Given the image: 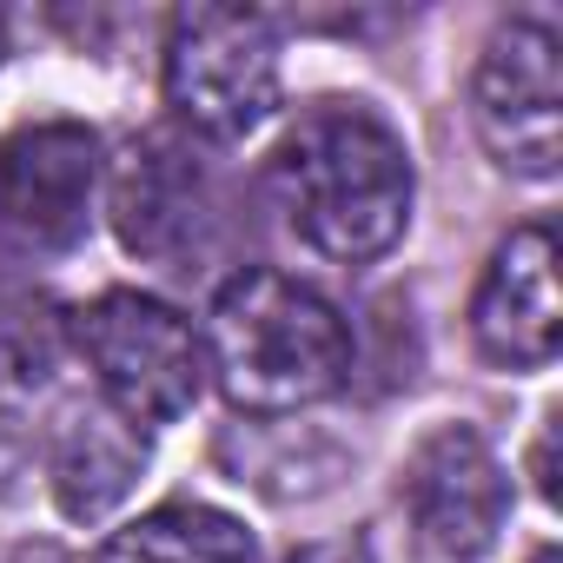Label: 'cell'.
I'll list each match as a JSON object with an SVG mask.
<instances>
[{
  "label": "cell",
  "mask_w": 563,
  "mask_h": 563,
  "mask_svg": "<svg viewBox=\"0 0 563 563\" xmlns=\"http://www.w3.org/2000/svg\"><path fill=\"white\" fill-rule=\"evenodd\" d=\"M265 186L292 239L332 265L385 258L411 219V153L358 100L306 107L272 146Z\"/></svg>",
  "instance_id": "1"
},
{
  "label": "cell",
  "mask_w": 563,
  "mask_h": 563,
  "mask_svg": "<svg viewBox=\"0 0 563 563\" xmlns=\"http://www.w3.org/2000/svg\"><path fill=\"white\" fill-rule=\"evenodd\" d=\"M206 372L239 411H306L352 372V332L339 306L286 272H239L206 312Z\"/></svg>",
  "instance_id": "2"
},
{
  "label": "cell",
  "mask_w": 563,
  "mask_h": 563,
  "mask_svg": "<svg viewBox=\"0 0 563 563\" xmlns=\"http://www.w3.org/2000/svg\"><path fill=\"white\" fill-rule=\"evenodd\" d=\"M74 352L87 358L107 411H120L133 431L140 424H173L192 411L206 385V345L199 332L146 292H100L93 306L74 312Z\"/></svg>",
  "instance_id": "3"
},
{
  "label": "cell",
  "mask_w": 563,
  "mask_h": 563,
  "mask_svg": "<svg viewBox=\"0 0 563 563\" xmlns=\"http://www.w3.org/2000/svg\"><path fill=\"white\" fill-rule=\"evenodd\" d=\"M166 107L199 140H245L278 107V34L252 8H179L166 27Z\"/></svg>",
  "instance_id": "4"
},
{
  "label": "cell",
  "mask_w": 563,
  "mask_h": 563,
  "mask_svg": "<svg viewBox=\"0 0 563 563\" xmlns=\"http://www.w3.org/2000/svg\"><path fill=\"white\" fill-rule=\"evenodd\" d=\"M477 140L517 179H556L563 159V67H556V21L517 14L490 34L471 87Z\"/></svg>",
  "instance_id": "5"
},
{
  "label": "cell",
  "mask_w": 563,
  "mask_h": 563,
  "mask_svg": "<svg viewBox=\"0 0 563 563\" xmlns=\"http://www.w3.org/2000/svg\"><path fill=\"white\" fill-rule=\"evenodd\" d=\"M100 133L80 120H34L0 140V232L27 252H67L93 225Z\"/></svg>",
  "instance_id": "6"
},
{
  "label": "cell",
  "mask_w": 563,
  "mask_h": 563,
  "mask_svg": "<svg viewBox=\"0 0 563 563\" xmlns=\"http://www.w3.org/2000/svg\"><path fill=\"white\" fill-rule=\"evenodd\" d=\"M405 510L418 523V543L444 563H477L510 510V484L504 464L490 457V444L471 424H444L431 431L411 464H405Z\"/></svg>",
  "instance_id": "7"
},
{
  "label": "cell",
  "mask_w": 563,
  "mask_h": 563,
  "mask_svg": "<svg viewBox=\"0 0 563 563\" xmlns=\"http://www.w3.org/2000/svg\"><path fill=\"white\" fill-rule=\"evenodd\" d=\"M556 239L550 225H523L490 252V272L471 299V339L504 372H543L556 358Z\"/></svg>",
  "instance_id": "8"
},
{
  "label": "cell",
  "mask_w": 563,
  "mask_h": 563,
  "mask_svg": "<svg viewBox=\"0 0 563 563\" xmlns=\"http://www.w3.org/2000/svg\"><path fill=\"white\" fill-rule=\"evenodd\" d=\"M113 225H120L126 252L159 258V265H179L186 252H199L206 225H212V186H206L199 159L166 133L133 140L113 173Z\"/></svg>",
  "instance_id": "9"
},
{
  "label": "cell",
  "mask_w": 563,
  "mask_h": 563,
  "mask_svg": "<svg viewBox=\"0 0 563 563\" xmlns=\"http://www.w3.org/2000/svg\"><path fill=\"white\" fill-rule=\"evenodd\" d=\"M140 464H146V444L120 411H107V405L74 411L54 438V497H60L67 517L93 523L133 490Z\"/></svg>",
  "instance_id": "10"
},
{
  "label": "cell",
  "mask_w": 563,
  "mask_h": 563,
  "mask_svg": "<svg viewBox=\"0 0 563 563\" xmlns=\"http://www.w3.org/2000/svg\"><path fill=\"white\" fill-rule=\"evenodd\" d=\"M93 563H258L252 530L212 504H159L113 530Z\"/></svg>",
  "instance_id": "11"
},
{
  "label": "cell",
  "mask_w": 563,
  "mask_h": 563,
  "mask_svg": "<svg viewBox=\"0 0 563 563\" xmlns=\"http://www.w3.org/2000/svg\"><path fill=\"white\" fill-rule=\"evenodd\" d=\"M60 358V325L41 299L14 292V286H0V385H14V391H34L47 385Z\"/></svg>",
  "instance_id": "12"
},
{
  "label": "cell",
  "mask_w": 563,
  "mask_h": 563,
  "mask_svg": "<svg viewBox=\"0 0 563 563\" xmlns=\"http://www.w3.org/2000/svg\"><path fill=\"white\" fill-rule=\"evenodd\" d=\"M550 444H556V411L543 418V438H537V464H530V471H537V490H543V497L556 504V477H550Z\"/></svg>",
  "instance_id": "13"
},
{
  "label": "cell",
  "mask_w": 563,
  "mask_h": 563,
  "mask_svg": "<svg viewBox=\"0 0 563 563\" xmlns=\"http://www.w3.org/2000/svg\"><path fill=\"white\" fill-rule=\"evenodd\" d=\"M530 563H563V556H556V550H550V543H543V550H537V556H530Z\"/></svg>",
  "instance_id": "14"
},
{
  "label": "cell",
  "mask_w": 563,
  "mask_h": 563,
  "mask_svg": "<svg viewBox=\"0 0 563 563\" xmlns=\"http://www.w3.org/2000/svg\"><path fill=\"white\" fill-rule=\"evenodd\" d=\"M0 54H8V21H0Z\"/></svg>",
  "instance_id": "15"
}]
</instances>
